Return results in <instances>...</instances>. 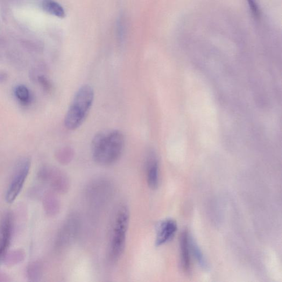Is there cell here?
<instances>
[{
	"mask_svg": "<svg viewBox=\"0 0 282 282\" xmlns=\"http://www.w3.org/2000/svg\"><path fill=\"white\" fill-rule=\"evenodd\" d=\"M130 222L129 210L126 206L119 208L115 218L111 237L110 257L112 262H116L124 252L126 236Z\"/></svg>",
	"mask_w": 282,
	"mask_h": 282,
	"instance_id": "3957f363",
	"label": "cell"
},
{
	"mask_svg": "<svg viewBox=\"0 0 282 282\" xmlns=\"http://www.w3.org/2000/svg\"><path fill=\"white\" fill-rule=\"evenodd\" d=\"M80 228L79 217L75 215L69 216L60 230L56 245L58 248H65L75 241Z\"/></svg>",
	"mask_w": 282,
	"mask_h": 282,
	"instance_id": "5b68a950",
	"label": "cell"
},
{
	"mask_svg": "<svg viewBox=\"0 0 282 282\" xmlns=\"http://www.w3.org/2000/svg\"><path fill=\"white\" fill-rule=\"evenodd\" d=\"M177 224L170 219L161 222L157 228L156 245L159 246L171 241L177 231Z\"/></svg>",
	"mask_w": 282,
	"mask_h": 282,
	"instance_id": "ba28073f",
	"label": "cell"
},
{
	"mask_svg": "<svg viewBox=\"0 0 282 282\" xmlns=\"http://www.w3.org/2000/svg\"><path fill=\"white\" fill-rule=\"evenodd\" d=\"M56 156L62 164H68L74 158V151L72 148L63 147L56 152Z\"/></svg>",
	"mask_w": 282,
	"mask_h": 282,
	"instance_id": "4fadbf2b",
	"label": "cell"
},
{
	"mask_svg": "<svg viewBox=\"0 0 282 282\" xmlns=\"http://www.w3.org/2000/svg\"><path fill=\"white\" fill-rule=\"evenodd\" d=\"M27 277L31 281H38L41 277L42 267L38 262L31 264L27 267Z\"/></svg>",
	"mask_w": 282,
	"mask_h": 282,
	"instance_id": "5bb4252c",
	"label": "cell"
},
{
	"mask_svg": "<svg viewBox=\"0 0 282 282\" xmlns=\"http://www.w3.org/2000/svg\"><path fill=\"white\" fill-rule=\"evenodd\" d=\"M91 152L98 165L108 166L121 158L125 147L123 133L118 130L99 132L91 142Z\"/></svg>",
	"mask_w": 282,
	"mask_h": 282,
	"instance_id": "6da1fadb",
	"label": "cell"
},
{
	"mask_svg": "<svg viewBox=\"0 0 282 282\" xmlns=\"http://www.w3.org/2000/svg\"><path fill=\"white\" fill-rule=\"evenodd\" d=\"M190 250L193 253L195 257L196 258L197 263H198L200 266L204 269H207L208 268V265L207 262L202 254V252L201 251L199 247L196 243L194 241L193 238L190 237Z\"/></svg>",
	"mask_w": 282,
	"mask_h": 282,
	"instance_id": "7c38bea8",
	"label": "cell"
},
{
	"mask_svg": "<svg viewBox=\"0 0 282 282\" xmlns=\"http://www.w3.org/2000/svg\"><path fill=\"white\" fill-rule=\"evenodd\" d=\"M126 21L123 16H120L117 20L116 34L117 39L121 43L125 40L127 32Z\"/></svg>",
	"mask_w": 282,
	"mask_h": 282,
	"instance_id": "2e32d148",
	"label": "cell"
},
{
	"mask_svg": "<svg viewBox=\"0 0 282 282\" xmlns=\"http://www.w3.org/2000/svg\"><path fill=\"white\" fill-rule=\"evenodd\" d=\"M147 184L151 189H156L159 182V165L157 158L153 153L148 156L146 163Z\"/></svg>",
	"mask_w": 282,
	"mask_h": 282,
	"instance_id": "9c48e42d",
	"label": "cell"
},
{
	"mask_svg": "<svg viewBox=\"0 0 282 282\" xmlns=\"http://www.w3.org/2000/svg\"><path fill=\"white\" fill-rule=\"evenodd\" d=\"M44 203L48 213L53 215L58 211L59 208L58 201L56 200L54 196L51 195L46 196Z\"/></svg>",
	"mask_w": 282,
	"mask_h": 282,
	"instance_id": "e0dca14e",
	"label": "cell"
},
{
	"mask_svg": "<svg viewBox=\"0 0 282 282\" xmlns=\"http://www.w3.org/2000/svg\"><path fill=\"white\" fill-rule=\"evenodd\" d=\"M7 79V76L5 74H0V81L3 82Z\"/></svg>",
	"mask_w": 282,
	"mask_h": 282,
	"instance_id": "ffe728a7",
	"label": "cell"
},
{
	"mask_svg": "<svg viewBox=\"0 0 282 282\" xmlns=\"http://www.w3.org/2000/svg\"><path fill=\"white\" fill-rule=\"evenodd\" d=\"M180 262L182 270L186 273L191 271V260H190V237L187 230L182 232L180 238Z\"/></svg>",
	"mask_w": 282,
	"mask_h": 282,
	"instance_id": "30bf717a",
	"label": "cell"
},
{
	"mask_svg": "<svg viewBox=\"0 0 282 282\" xmlns=\"http://www.w3.org/2000/svg\"><path fill=\"white\" fill-rule=\"evenodd\" d=\"M39 178L51 185L55 191L64 193L68 189V181L64 174L58 169L52 167H44L40 169Z\"/></svg>",
	"mask_w": 282,
	"mask_h": 282,
	"instance_id": "8992f818",
	"label": "cell"
},
{
	"mask_svg": "<svg viewBox=\"0 0 282 282\" xmlns=\"http://www.w3.org/2000/svg\"><path fill=\"white\" fill-rule=\"evenodd\" d=\"M31 166V160L27 158L21 159L18 161L12 181L6 194V201L8 203H12L15 201L20 194L29 174Z\"/></svg>",
	"mask_w": 282,
	"mask_h": 282,
	"instance_id": "277c9868",
	"label": "cell"
},
{
	"mask_svg": "<svg viewBox=\"0 0 282 282\" xmlns=\"http://www.w3.org/2000/svg\"><path fill=\"white\" fill-rule=\"evenodd\" d=\"M41 8L46 13L53 16L59 18H63L66 16L64 8L55 0H43Z\"/></svg>",
	"mask_w": 282,
	"mask_h": 282,
	"instance_id": "8fae6325",
	"label": "cell"
},
{
	"mask_svg": "<svg viewBox=\"0 0 282 282\" xmlns=\"http://www.w3.org/2000/svg\"><path fill=\"white\" fill-rule=\"evenodd\" d=\"M23 256L22 253H20L19 252H13L10 256L7 257H8L7 261L12 264L15 263H18L20 261H22L21 260L23 259Z\"/></svg>",
	"mask_w": 282,
	"mask_h": 282,
	"instance_id": "d6986e66",
	"label": "cell"
},
{
	"mask_svg": "<svg viewBox=\"0 0 282 282\" xmlns=\"http://www.w3.org/2000/svg\"><path fill=\"white\" fill-rule=\"evenodd\" d=\"M15 96L19 101L24 104H27L31 101L30 90L25 85L18 86L15 90Z\"/></svg>",
	"mask_w": 282,
	"mask_h": 282,
	"instance_id": "9a60e30c",
	"label": "cell"
},
{
	"mask_svg": "<svg viewBox=\"0 0 282 282\" xmlns=\"http://www.w3.org/2000/svg\"><path fill=\"white\" fill-rule=\"evenodd\" d=\"M38 81L44 90L46 91H51L52 89V84L48 80L47 77L43 75L39 76L38 78Z\"/></svg>",
	"mask_w": 282,
	"mask_h": 282,
	"instance_id": "ac0fdd59",
	"label": "cell"
},
{
	"mask_svg": "<svg viewBox=\"0 0 282 282\" xmlns=\"http://www.w3.org/2000/svg\"><path fill=\"white\" fill-rule=\"evenodd\" d=\"M13 228L12 216L7 213L0 222V261L5 257L10 244Z\"/></svg>",
	"mask_w": 282,
	"mask_h": 282,
	"instance_id": "52a82bcc",
	"label": "cell"
},
{
	"mask_svg": "<svg viewBox=\"0 0 282 282\" xmlns=\"http://www.w3.org/2000/svg\"><path fill=\"white\" fill-rule=\"evenodd\" d=\"M94 98V90L88 84L81 86L76 91L64 119L65 126L68 130L78 129L85 121Z\"/></svg>",
	"mask_w": 282,
	"mask_h": 282,
	"instance_id": "7a4b0ae2",
	"label": "cell"
}]
</instances>
